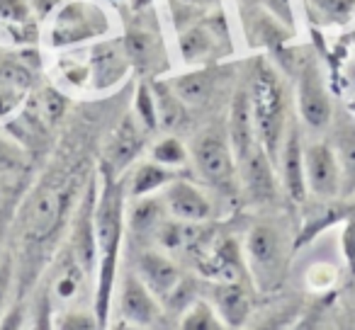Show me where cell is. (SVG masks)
I'll return each mask as SVG.
<instances>
[{"mask_svg": "<svg viewBox=\"0 0 355 330\" xmlns=\"http://www.w3.org/2000/svg\"><path fill=\"white\" fill-rule=\"evenodd\" d=\"M124 221H127L124 219V190L114 180L112 170L103 168V185H100L98 207H95V238H98V296H95V309H98L100 323H105L110 313Z\"/></svg>", "mask_w": 355, "mask_h": 330, "instance_id": "obj_1", "label": "cell"}, {"mask_svg": "<svg viewBox=\"0 0 355 330\" xmlns=\"http://www.w3.org/2000/svg\"><path fill=\"white\" fill-rule=\"evenodd\" d=\"M253 119L261 146L270 156V161H280V148L287 131V98L285 85L277 78L275 68L261 64L251 83Z\"/></svg>", "mask_w": 355, "mask_h": 330, "instance_id": "obj_2", "label": "cell"}, {"mask_svg": "<svg viewBox=\"0 0 355 330\" xmlns=\"http://www.w3.org/2000/svg\"><path fill=\"white\" fill-rule=\"evenodd\" d=\"M193 161L200 175L219 190H232L236 178V156L232 141L219 129H205L193 141Z\"/></svg>", "mask_w": 355, "mask_h": 330, "instance_id": "obj_3", "label": "cell"}, {"mask_svg": "<svg viewBox=\"0 0 355 330\" xmlns=\"http://www.w3.org/2000/svg\"><path fill=\"white\" fill-rule=\"evenodd\" d=\"M69 187L61 183H42L40 190H35L32 199L27 202L25 212V233L32 241H44L54 233L69 207Z\"/></svg>", "mask_w": 355, "mask_h": 330, "instance_id": "obj_4", "label": "cell"}, {"mask_svg": "<svg viewBox=\"0 0 355 330\" xmlns=\"http://www.w3.org/2000/svg\"><path fill=\"white\" fill-rule=\"evenodd\" d=\"M107 30V17L98 6H90L83 0H73L61 8L51 27V44L54 46H71L85 42L90 37H98Z\"/></svg>", "mask_w": 355, "mask_h": 330, "instance_id": "obj_5", "label": "cell"}, {"mask_svg": "<svg viewBox=\"0 0 355 330\" xmlns=\"http://www.w3.org/2000/svg\"><path fill=\"white\" fill-rule=\"evenodd\" d=\"M246 255L253 275L266 286L280 279L282 265H285V243H282V236L275 226H270V223L253 226L246 238Z\"/></svg>", "mask_w": 355, "mask_h": 330, "instance_id": "obj_6", "label": "cell"}, {"mask_svg": "<svg viewBox=\"0 0 355 330\" xmlns=\"http://www.w3.org/2000/svg\"><path fill=\"white\" fill-rule=\"evenodd\" d=\"M95 207H98V185L90 183L88 192H85L80 209L76 212L73 231H71L69 250L80 262L90 277L95 275V265H98V238H95Z\"/></svg>", "mask_w": 355, "mask_h": 330, "instance_id": "obj_7", "label": "cell"}, {"mask_svg": "<svg viewBox=\"0 0 355 330\" xmlns=\"http://www.w3.org/2000/svg\"><path fill=\"white\" fill-rule=\"evenodd\" d=\"M306 187L316 197H336L340 192V165L338 156L329 143H311L304 148Z\"/></svg>", "mask_w": 355, "mask_h": 330, "instance_id": "obj_8", "label": "cell"}, {"mask_svg": "<svg viewBox=\"0 0 355 330\" xmlns=\"http://www.w3.org/2000/svg\"><path fill=\"white\" fill-rule=\"evenodd\" d=\"M161 301L153 296V291L141 282L137 272H129L122 282L119 291V313L129 325L151 328L161 320Z\"/></svg>", "mask_w": 355, "mask_h": 330, "instance_id": "obj_9", "label": "cell"}, {"mask_svg": "<svg viewBox=\"0 0 355 330\" xmlns=\"http://www.w3.org/2000/svg\"><path fill=\"white\" fill-rule=\"evenodd\" d=\"M297 104H300L302 119L311 129H324L331 122V100L316 64H306L302 68L300 83H297Z\"/></svg>", "mask_w": 355, "mask_h": 330, "instance_id": "obj_10", "label": "cell"}, {"mask_svg": "<svg viewBox=\"0 0 355 330\" xmlns=\"http://www.w3.org/2000/svg\"><path fill=\"white\" fill-rule=\"evenodd\" d=\"M137 275L153 291L161 304H166L175 289L183 284V272L168 255L158 250H144L137 257Z\"/></svg>", "mask_w": 355, "mask_h": 330, "instance_id": "obj_11", "label": "cell"}, {"mask_svg": "<svg viewBox=\"0 0 355 330\" xmlns=\"http://www.w3.org/2000/svg\"><path fill=\"white\" fill-rule=\"evenodd\" d=\"M163 202L171 217L180 221L205 223L212 217V202L200 187H195L188 180H173L163 190Z\"/></svg>", "mask_w": 355, "mask_h": 330, "instance_id": "obj_12", "label": "cell"}, {"mask_svg": "<svg viewBox=\"0 0 355 330\" xmlns=\"http://www.w3.org/2000/svg\"><path fill=\"white\" fill-rule=\"evenodd\" d=\"M88 279L90 275L80 267L73 253L66 248V253L54 267V277H51V304H59L61 309L71 311V306L83 299Z\"/></svg>", "mask_w": 355, "mask_h": 330, "instance_id": "obj_13", "label": "cell"}, {"mask_svg": "<svg viewBox=\"0 0 355 330\" xmlns=\"http://www.w3.org/2000/svg\"><path fill=\"white\" fill-rule=\"evenodd\" d=\"M282 163V185L285 192L290 194L295 202H302L306 197V168H304V148L300 141V131L295 124H290L285 131V141H282L280 151Z\"/></svg>", "mask_w": 355, "mask_h": 330, "instance_id": "obj_14", "label": "cell"}, {"mask_svg": "<svg viewBox=\"0 0 355 330\" xmlns=\"http://www.w3.org/2000/svg\"><path fill=\"white\" fill-rule=\"evenodd\" d=\"M256 119H253V102L251 90H239L232 102V114H229V141H232L234 156L241 163L256 146Z\"/></svg>", "mask_w": 355, "mask_h": 330, "instance_id": "obj_15", "label": "cell"}, {"mask_svg": "<svg viewBox=\"0 0 355 330\" xmlns=\"http://www.w3.org/2000/svg\"><path fill=\"white\" fill-rule=\"evenodd\" d=\"M239 165H241V170H243V183H246L248 194H251L256 202H268V199L275 197L272 161L261 143H256L253 151L248 153Z\"/></svg>", "mask_w": 355, "mask_h": 330, "instance_id": "obj_16", "label": "cell"}, {"mask_svg": "<svg viewBox=\"0 0 355 330\" xmlns=\"http://www.w3.org/2000/svg\"><path fill=\"white\" fill-rule=\"evenodd\" d=\"M214 309L224 325L239 328L248 320L251 313V291L243 284V279L236 282H217L214 284Z\"/></svg>", "mask_w": 355, "mask_h": 330, "instance_id": "obj_17", "label": "cell"}, {"mask_svg": "<svg viewBox=\"0 0 355 330\" xmlns=\"http://www.w3.org/2000/svg\"><path fill=\"white\" fill-rule=\"evenodd\" d=\"M144 146V124L134 117H127L117 127L112 136V143L107 148V165L112 173H119L137 158V153Z\"/></svg>", "mask_w": 355, "mask_h": 330, "instance_id": "obj_18", "label": "cell"}, {"mask_svg": "<svg viewBox=\"0 0 355 330\" xmlns=\"http://www.w3.org/2000/svg\"><path fill=\"white\" fill-rule=\"evenodd\" d=\"M202 272L214 282L243 279V260L236 241H222L217 248H212L202 262Z\"/></svg>", "mask_w": 355, "mask_h": 330, "instance_id": "obj_19", "label": "cell"}, {"mask_svg": "<svg viewBox=\"0 0 355 330\" xmlns=\"http://www.w3.org/2000/svg\"><path fill=\"white\" fill-rule=\"evenodd\" d=\"M166 214L168 209L163 197L153 199L151 194H144V197H134L129 212H124V219H127V226L134 236H153L166 219Z\"/></svg>", "mask_w": 355, "mask_h": 330, "instance_id": "obj_20", "label": "cell"}, {"mask_svg": "<svg viewBox=\"0 0 355 330\" xmlns=\"http://www.w3.org/2000/svg\"><path fill=\"white\" fill-rule=\"evenodd\" d=\"M127 49L122 44H100L93 49V83L100 90L117 83L119 75L127 68Z\"/></svg>", "mask_w": 355, "mask_h": 330, "instance_id": "obj_21", "label": "cell"}, {"mask_svg": "<svg viewBox=\"0 0 355 330\" xmlns=\"http://www.w3.org/2000/svg\"><path fill=\"white\" fill-rule=\"evenodd\" d=\"M200 223L193 221H180V219L171 217V219H163L161 226L156 228L153 238L156 243L163 248L166 253H180V250H188L198 243V231Z\"/></svg>", "mask_w": 355, "mask_h": 330, "instance_id": "obj_22", "label": "cell"}, {"mask_svg": "<svg viewBox=\"0 0 355 330\" xmlns=\"http://www.w3.org/2000/svg\"><path fill=\"white\" fill-rule=\"evenodd\" d=\"M178 180L175 170L168 168V165H161V163H141L137 170L129 178V194L132 197H144V194H151L156 190L166 187L168 183Z\"/></svg>", "mask_w": 355, "mask_h": 330, "instance_id": "obj_23", "label": "cell"}, {"mask_svg": "<svg viewBox=\"0 0 355 330\" xmlns=\"http://www.w3.org/2000/svg\"><path fill=\"white\" fill-rule=\"evenodd\" d=\"M153 98H156V114H158V127L161 129H175L185 117V102L178 98L171 83H156L151 85Z\"/></svg>", "mask_w": 355, "mask_h": 330, "instance_id": "obj_24", "label": "cell"}, {"mask_svg": "<svg viewBox=\"0 0 355 330\" xmlns=\"http://www.w3.org/2000/svg\"><path fill=\"white\" fill-rule=\"evenodd\" d=\"M171 85L185 104H202L212 93L214 80L209 71H195V73H185L175 78Z\"/></svg>", "mask_w": 355, "mask_h": 330, "instance_id": "obj_25", "label": "cell"}, {"mask_svg": "<svg viewBox=\"0 0 355 330\" xmlns=\"http://www.w3.org/2000/svg\"><path fill=\"white\" fill-rule=\"evenodd\" d=\"M180 51L188 64H200L214 54V32L209 27H190L180 35Z\"/></svg>", "mask_w": 355, "mask_h": 330, "instance_id": "obj_26", "label": "cell"}, {"mask_svg": "<svg viewBox=\"0 0 355 330\" xmlns=\"http://www.w3.org/2000/svg\"><path fill=\"white\" fill-rule=\"evenodd\" d=\"M336 156L340 165V192H355V131H340Z\"/></svg>", "mask_w": 355, "mask_h": 330, "instance_id": "obj_27", "label": "cell"}, {"mask_svg": "<svg viewBox=\"0 0 355 330\" xmlns=\"http://www.w3.org/2000/svg\"><path fill=\"white\" fill-rule=\"evenodd\" d=\"M224 323L219 313H214L207 301H195L193 306H188L183 320H180V328L185 330H217Z\"/></svg>", "mask_w": 355, "mask_h": 330, "instance_id": "obj_28", "label": "cell"}, {"mask_svg": "<svg viewBox=\"0 0 355 330\" xmlns=\"http://www.w3.org/2000/svg\"><path fill=\"white\" fill-rule=\"evenodd\" d=\"M124 49H127V56L137 68H146L153 61V54H156V44H153V37L146 35V32H132L124 42Z\"/></svg>", "mask_w": 355, "mask_h": 330, "instance_id": "obj_29", "label": "cell"}, {"mask_svg": "<svg viewBox=\"0 0 355 330\" xmlns=\"http://www.w3.org/2000/svg\"><path fill=\"white\" fill-rule=\"evenodd\" d=\"M151 156H153V161L161 163V165H168V168H180V165L188 161V151H185V146L173 136L161 138V141L153 146Z\"/></svg>", "mask_w": 355, "mask_h": 330, "instance_id": "obj_30", "label": "cell"}, {"mask_svg": "<svg viewBox=\"0 0 355 330\" xmlns=\"http://www.w3.org/2000/svg\"><path fill=\"white\" fill-rule=\"evenodd\" d=\"M137 119L144 124V129H156L158 127V114H156V98H153V90L151 85H139V93H137Z\"/></svg>", "mask_w": 355, "mask_h": 330, "instance_id": "obj_31", "label": "cell"}, {"mask_svg": "<svg viewBox=\"0 0 355 330\" xmlns=\"http://www.w3.org/2000/svg\"><path fill=\"white\" fill-rule=\"evenodd\" d=\"M309 6L326 20H345L355 10V0H309Z\"/></svg>", "mask_w": 355, "mask_h": 330, "instance_id": "obj_32", "label": "cell"}, {"mask_svg": "<svg viewBox=\"0 0 355 330\" xmlns=\"http://www.w3.org/2000/svg\"><path fill=\"white\" fill-rule=\"evenodd\" d=\"M12 277H15V265H12V257L6 255L0 260V313H3V309L8 304V296H10Z\"/></svg>", "mask_w": 355, "mask_h": 330, "instance_id": "obj_33", "label": "cell"}, {"mask_svg": "<svg viewBox=\"0 0 355 330\" xmlns=\"http://www.w3.org/2000/svg\"><path fill=\"white\" fill-rule=\"evenodd\" d=\"M30 17V8L25 0H0V20L8 22H25Z\"/></svg>", "mask_w": 355, "mask_h": 330, "instance_id": "obj_34", "label": "cell"}, {"mask_svg": "<svg viewBox=\"0 0 355 330\" xmlns=\"http://www.w3.org/2000/svg\"><path fill=\"white\" fill-rule=\"evenodd\" d=\"M22 165L20 151L12 143H8L6 138H0V173H12Z\"/></svg>", "mask_w": 355, "mask_h": 330, "instance_id": "obj_35", "label": "cell"}, {"mask_svg": "<svg viewBox=\"0 0 355 330\" xmlns=\"http://www.w3.org/2000/svg\"><path fill=\"white\" fill-rule=\"evenodd\" d=\"M59 320V328H95V318L93 315H83V313H76L73 309L71 311H66L64 315H61V318H56Z\"/></svg>", "mask_w": 355, "mask_h": 330, "instance_id": "obj_36", "label": "cell"}, {"mask_svg": "<svg viewBox=\"0 0 355 330\" xmlns=\"http://www.w3.org/2000/svg\"><path fill=\"white\" fill-rule=\"evenodd\" d=\"M180 3H185V6H190V8H209L212 3H217V0H180Z\"/></svg>", "mask_w": 355, "mask_h": 330, "instance_id": "obj_37", "label": "cell"}]
</instances>
